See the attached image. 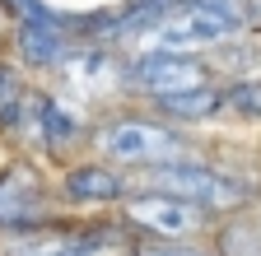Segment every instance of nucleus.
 <instances>
[{
    "label": "nucleus",
    "instance_id": "2",
    "mask_svg": "<svg viewBox=\"0 0 261 256\" xmlns=\"http://www.w3.org/2000/svg\"><path fill=\"white\" fill-rule=\"evenodd\" d=\"M145 186L163 191V196H177V201L205 210V214H233L252 201V186H243L238 177L201 163V158H177L168 168H154V173H145Z\"/></svg>",
    "mask_w": 261,
    "mask_h": 256
},
{
    "label": "nucleus",
    "instance_id": "9",
    "mask_svg": "<svg viewBox=\"0 0 261 256\" xmlns=\"http://www.w3.org/2000/svg\"><path fill=\"white\" fill-rule=\"evenodd\" d=\"M61 196L70 201L75 210H103V205H121L130 196V177L103 158H93V163H75L65 168L61 177Z\"/></svg>",
    "mask_w": 261,
    "mask_h": 256
},
{
    "label": "nucleus",
    "instance_id": "12",
    "mask_svg": "<svg viewBox=\"0 0 261 256\" xmlns=\"http://www.w3.org/2000/svg\"><path fill=\"white\" fill-rule=\"evenodd\" d=\"M23 107H28V89L19 79V66H0V126L14 131L23 121Z\"/></svg>",
    "mask_w": 261,
    "mask_h": 256
},
{
    "label": "nucleus",
    "instance_id": "3",
    "mask_svg": "<svg viewBox=\"0 0 261 256\" xmlns=\"http://www.w3.org/2000/svg\"><path fill=\"white\" fill-rule=\"evenodd\" d=\"M56 223V196L47 177L33 163H10L0 168V233L5 238H28Z\"/></svg>",
    "mask_w": 261,
    "mask_h": 256
},
{
    "label": "nucleus",
    "instance_id": "1",
    "mask_svg": "<svg viewBox=\"0 0 261 256\" xmlns=\"http://www.w3.org/2000/svg\"><path fill=\"white\" fill-rule=\"evenodd\" d=\"M89 145L98 149L103 163H112L121 173L126 168L154 173V168L177 163V158H191V140L159 117H112L89 131Z\"/></svg>",
    "mask_w": 261,
    "mask_h": 256
},
{
    "label": "nucleus",
    "instance_id": "14",
    "mask_svg": "<svg viewBox=\"0 0 261 256\" xmlns=\"http://www.w3.org/2000/svg\"><path fill=\"white\" fill-rule=\"evenodd\" d=\"M0 14H10V23H19V19L51 14V5H42V0H0Z\"/></svg>",
    "mask_w": 261,
    "mask_h": 256
},
{
    "label": "nucleus",
    "instance_id": "6",
    "mask_svg": "<svg viewBox=\"0 0 261 256\" xmlns=\"http://www.w3.org/2000/svg\"><path fill=\"white\" fill-rule=\"evenodd\" d=\"M14 61L19 70H61L65 56L75 51V33L65 14H38V19H19L14 23Z\"/></svg>",
    "mask_w": 261,
    "mask_h": 256
},
{
    "label": "nucleus",
    "instance_id": "11",
    "mask_svg": "<svg viewBox=\"0 0 261 256\" xmlns=\"http://www.w3.org/2000/svg\"><path fill=\"white\" fill-rule=\"evenodd\" d=\"M149 107H154L159 121L177 126V121H210L215 112H224V98H219V84L210 79V84H201V89H187V93H173V98H159V103H149Z\"/></svg>",
    "mask_w": 261,
    "mask_h": 256
},
{
    "label": "nucleus",
    "instance_id": "10",
    "mask_svg": "<svg viewBox=\"0 0 261 256\" xmlns=\"http://www.w3.org/2000/svg\"><path fill=\"white\" fill-rule=\"evenodd\" d=\"M112 242H117V229H75V233H61L51 223V229H42V233L10 238L0 256H98Z\"/></svg>",
    "mask_w": 261,
    "mask_h": 256
},
{
    "label": "nucleus",
    "instance_id": "13",
    "mask_svg": "<svg viewBox=\"0 0 261 256\" xmlns=\"http://www.w3.org/2000/svg\"><path fill=\"white\" fill-rule=\"evenodd\" d=\"M224 112H238V117H261V79H233L219 89Z\"/></svg>",
    "mask_w": 261,
    "mask_h": 256
},
{
    "label": "nucleus",
    "instance_id": "8",
    "mask_svg": "<svg viewBox=\"0 0 261 256\" xmlns=\"http://www.w3.org/2000/svg\"><path fill=\"white\" fill-rule=\"evenodd\" d=\"M65 79V89L75 93V103H98L108 93H126V61H117L108 47H80L65 56V66L56 70Z\"/></svg>",
    "mask_w": 261,
    "mask_h": 256
},
{
    "label": "nucleus",
    "instance_id": "5",
    "mask_svg": "<svg viewBox=\"0 0 261 256\" xmlns=\"http://www.w3.org/2000/svg\"><path fill=\"white\" fill-rule=\"evenodd\" d=\"M210 84V66L201 56H177V51H140L126 61V93H136L145 103L173 98V93Z\"/></svg>",
    "mask_w": 261,
    "mask_h": 256
},
{
    "label": "nucleus",
    "instance_id": "7",
    "mask_svg": "<svg viewBox=\"0 0 261 256\" xmlns=\"http://www.w3.org/2000/svg\"><path fill=\"white\" fill-rule=\"evenodd\" d=\"M23 126H28V135L38 140L42 149H51V154H65V149L89 145V121L80 117L75 103L56 98V93H28Z\"/></svg>",
    "mask_w": 261,
    "mask_h": 256
},
{
    "label": "nucleus",
    "instance_id": "15",
    "mask_svg": "<svg viewBox=\"0 0 261 256\" xmlns=\"http://www.w3.org/2000/svg\"><path fill=\"white\" fill-rule=\"evenodd\" d=\"M145 5H154L159 14H168V10H177V5H187V0H145Z\"/></svg>",
    "mask_w": 261,
    "mask_h": 256
},
{
    "label": "nucleus",
    "instance_id": "4",
    "mask_svg": "<svg viewBox=\"0 0 261 256\" xmlns=\"http://www.w3.org/2000/svg\"><path fill=\"white\" fill-rule=\"evenodd\" d=\"M121 223L145 233V238H154V242H196L205 233L210 214L177 201V196H163V191L130 186V196L121 201Z\"/></svg>",
    "mask_w": 261,
    "mask_h": 256
}]
</instances>
